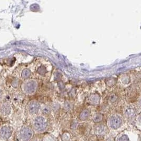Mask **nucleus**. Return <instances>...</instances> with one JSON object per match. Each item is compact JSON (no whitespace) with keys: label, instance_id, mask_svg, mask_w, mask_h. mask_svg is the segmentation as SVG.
Masks as SVG:
<instances>
[{"label":"nucleus","instance_id":"obj_1","mask_svg":"<svg viewBox=\"0 0 141 141\" xmlns=\"http://www.w3.org/2000/svg\"><path fill=\"white\" fill-rule=\"evenodd\" d=\"M33 135L32 129L28 126L21 128L19 132L18 137L21 141H29Z\"/></svg>","mask_w":141,"mask_h":141},{"label":"nucleus","instance_id":"obj_2","mask_svg":"<svg viewBox=\"0 0 141 141\" xmlns=\"http://www.w3.org/2000/svg\"><path fill=\"white\" fill-rule=\"evenodd\" d=\"M34 130L38 132H42L45 130L47 127L46 122L42 116H38L34 119L33 123Z\"/></svg>","mask_w":141,"mask_h":141},{"label":"nucleus","instance_id":"obj_3","mask_svg":"<svg viewBox=\"0 0 141 141\" xmlns=\"http://www.w3.org/2000/svg\"><path fill=\"white\" fill-rule=\"evenodd\" d=\"M122 124V119L120 116L114 115L110 117L109 119V125L110 127L113 130H117L120 128Z\"/></svg>","mask_w":141,"mask_h":141},{"label":"nucleus","instance_id":"obj_4","mask_svg":"<svg viewBox=\"0 0 141 141\" xmlns=\"http://www.w3.org/2000/svg\"><path fill=\"white\" fill-rule=\"evenodd\" d=\"M12 133L13 129L10 126L4 125L0 128V137L3 139H9Z\"/></svg>","mask_w":141,"mask_h":141},{"label":"nucleus","instance_id":"obj_5","mask_svg":"<svg viewBox=\"0 0 141 141\" xmlns=\"http://www.w3.org/2000/svg\"><path fill=\"white\" fill-rule=\"evenodd\" d=\"M40 108L39 104L36 101H31L28 105V111L30 114L34 115L38 113Z\"/></svg>","mask_w":141,"mask_h":141},{"label":"nucleus","instance_id":"obj_6","mask_svg":"<svg viewBox=\"0 0 141 141\" xmlns=\"http://www.w3.org/2000/svg\"><path fill=\"white\" fill-rule=\"evenodd\" d=\"M11 111V106L8 103H3L0 106V114L3 116H8L10 114Z\"/></svg>","mask_w":141,"mask_h":141},{"label":"nucleus","instance_id":"obj_7","mask_svg":"<svg viewBox=\"0 0 141 141\" xmlns=\"http://www.w3.org/2000/svg\"><path fill=\"white\" fill-rule=\"evenodd\" d=\"M23 89L27 93H32L36 90V84L32 81H28L23 85Z\"/></svg>","mask_w":141,"mask_h":141},{"label":"nucleus","instance_id":"obj_8","mask_svg":"<svg viewBox=\"0 0 141 141\" xmlns=\"http://www.w3.org/2000/svg\"><path fill=\"white\" fill-rule=\"evenodd\" d=\"M107 127L104 124H98L94 127V132L97 135H101L107 133Z\"/></svg>","mask_w":141,"mask_h":141},{"label":"nucleus","instance_id":"obj_9","mask_svg":"<svg viewBox=\"0 0 141 141\" xmlns=\"http://www.w3.org/2000/svg\"><path fill=\"white\" fill-rule=\"evenodd\" d=\"M136 114V110L131 107L127 108L125 111V115L126 117L128 119H132L135 116Z\"/></svg>","mask_w":141,"mask_h":141},{"label":"nucleus","instance_id":"obj_10","mask_svg":"<svg viewBox=\"0 0 141 141\" xmlns=\"http://www.w3.org/2000/svg\"><path fill=\"white\" fill-rule=\"evenodd\" d=\"M89 112L88 110L83 111L79 115L80 120L81 121H85L87 120L89 116Z\"/></svg>","mask_w":141,"mask_h":141},{"label":"nucleus","instance_id":"obj_11","mask_svg":"<svg viewBox=\"0 0 141 141\" xmlns=\"http://www.w3.org/2000/svg\"><path fill=\"white\" fill-rule=\"evenodd\" d=\"M103 119V116L100 114H96L95 115H94L93 117V121L96 123H100Z\"/></svg>","mask_w":141,"mask_h":141},{"label":"nucleus","instance_id":"obj_12","mask_svg":"<svg viewBox=\"0 0 141 141\" xmlns=\"http://www.w3.org/2000/svg\"><path fill=\"white\" fill-rule=\"evenodd\" d=\"M71 138V135L68 132H65L63 133L61 136L62 141H69Z\"/></svg>","mask_w":141,"mask_h":141},{"label":"nucleus","instance_id":"obj_13","mask_svg":"<svg viewBox=\"0 0 141 141\" xmlns=\"http://www.w3.org/2000/svg\"><path fill=\"white\" fill-rule=\"evenodd\" d=\"M117 141H130V139L126 135H123L118 138Z\"/></svg>","mask_w":141,"mask_h":141},{"label":"nucleus","instance_id":"obj_14","mask_svg":"<svg viewBox=\"0 0 141 141\" xmlns=\"http://www.w3.org/2000/svg\"><path fill=\"white\" fill-rule=\"evenodd\" d=\"M50 112V108L48 107H44L42 109V112L43 114H45V115H46V114H48Z\"/></svg>","mask_w":141,"mask_h":141},{"label":"nucleus","instance_id":"obj_15","mask_svg":"<svg viewBox=\"0 0 141 141\" xmlns=\"http://www.w3.org/2000/svg\"><path fill=\"white\" fill-rule=\"evenodd\" d=\"M30 74V73L29 71H27V70H25L22 73V77L23 78H27L28 77H29L28 76Z\"/></svg>","mask_w":141,"mask_h":141},{"label":"nucleus","instance_id":"obj_16","mask_svg":"<svg viewBox=\"0 0 141 141\" xmlns=\"http://www.w3.org/2000/svg\"><path fill=\"white\" fill-rule=\"evenodd\" d=\"M4 96V93L2 89H0V101H1L3 100Z\"/></svg>","mask_w":141,"mask_h":141},{"label":"nucleus","instance_id":"obj_17","mask_svg":"<svg viewBox=\"0 0 141 141\" xmlns=\"http://www.w3.org/2000/svg\"><path fill=\"white\" fill-rule=\"evenodd\" d=\"M33 141H41L40 139H38V138H36V139H34Z\"/></svg>","mask_w":141,"mask_h":141}]
</instances>
